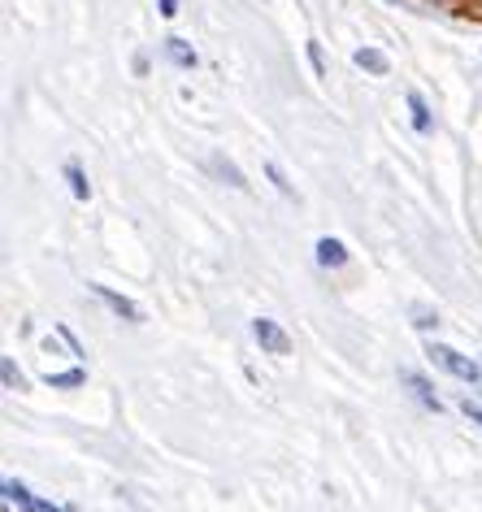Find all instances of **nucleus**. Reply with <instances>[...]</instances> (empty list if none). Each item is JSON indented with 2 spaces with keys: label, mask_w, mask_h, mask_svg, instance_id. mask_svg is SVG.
I'll return each mask as SVG.
<instances>
[{
  "label": "nucleus",
  "mask_w": 482,
  "mask_h": 512,
  "mask_svg": "<svg viewBox=\"0 0 482 512\" xmlns=\"http://www.w3.org/2000/svg\"><path fill=\"white\" fill-rule=\"evenodd\" d=\"M426 356L443 369V374L461 378V382H469V387H478V382H482V365H478V361H469V356H461L456 348H448V343H430Z\"/></svg>",
  "instance_id": "obj_1"
},
{
  "label": "nucleus",
  "mask_w": 482,
  "mask_h": 512,
  "mask_svg": "<svg viewBox=\"0 0 482 512\" xmlns=\"http://www.w3.org/2000/svg\"><path fill=\"white\" fill-rule=\"evenodd\" d=\"M252 339H257L261 352H270V356H287L291 352V335L278 322H270V317H257V322H252Z\"/></svg>",
  "instance_id": "obj_2"
},
{
  "label": "nucleus",
  "mask_w": 482,
  "mask_h": 512,
  "mask_svg": "<svg viewBox=\"0 0 482 512\" xmlns=\"http://www.w3.org/2000/svg\"><path fill=\"white\" fill-rule=\"evenodd\" d=\"M92 296L105 304L109 313H118L122 322H144V309H139L135 300H126V296H118V291H109V287H100V283H92Z\"/></svg>",
  "instance_id": "obj_3"
},
{
  "label": "nucleus",
  "mask_w": 482,
  "mask_h": 512,
  "mask_svg": "<svg viewBox=\"0 0 482 512\" xmlns=\"http://www.w3.org/2000/svg\"><path fill=\"white\" fill-rule=\"evenodd\" d=\"M400 387H409L413 400L422 404V408H430V413H443V400L435 395V387H430V382L417 374V369H404V374H400Z\"/></svg>",
  "instance_id": "obj_4"
},
{
  "label": "nucleus",
  "mask_w": 482,
  "mask_h": 512,
  "mask_svg": "<svg viewBox=\"0 0 482 512\" xmlns=\"http://www.w3.org/2000/svg\"><path fill=\"white\" fill-rule=\"evenodd\" d=\"M317 265H322V270H344L348 265V248L339 239H317Z\"/></svg>",
  "instance_id": "obj_5"
},
{
  "label": "nucleus",
  "mask_w": 482,
  "mask_h": 512,
  "mask_svg": "<svg viewBox=\"0 0 482 512\" xmlns=\"http://www.w3.org/2000/svg\"><path fill=\"white\" fill-rule=\"evenodd\" d=\"M409 113H413V131L417 135H430L435 131V118H430V105L422 92H409Z\"/></svg>",
  "instance_id": "obj_6"
},
{
  "label": "nucleus",
  "mask_w": 482,
  "mask_h": 512,
  "mask_svg": "<svg viewBox=\"0 0 482 512\" xmlns=\"http://www.w3.org/2000/svg\"><path fill=\"white\" fill-rule=\"evenodd\" d=\"M352 61H357L365 74H378V79H383V74L391 70V61H387L383 48H357V57H352Z\"/></svg>",
  "instance_id": "obj_7"
},
{
  "label": "nucleus",
  "mask_w": 482,
  "mask_h": 512,
  "mask_svg": "<svg viewBox=\"0 0 482 512\" xmlns=\"http://www.w3.org/2000/svg\"><path fill=\"white\" fill-rule=\"evenodd\" d=\"M166 57H170L179 70H192V66H196V48L187 44V40H179V35H174V40H166Z\"/></svg>",
  "instance_id": "obj_8"
},
{
  "label": "nucleus",
  "mask_w": 482,
  "mask_h": 512,
  "mask_svg": "<svg viewBox=\"0 0 482 512\" xmlns=\"http://www.w3.org/2000/svg\"><path fill=\"white\" fill-rule=\"evenodd\" d=\"M87 382V369H61V374H48V387L53 391H79Z\"/></svg>",
  "instance_id": "obj_9"
},
{
  "label": "nucleus",
  "mask_w": 482,
  "mask_h": 512,
  "mask_svg": "<svg viewBox=\"0 0 482 512\" xmlns=\"http://www.w3.org/2000/svg\"><path fill=\"white\" fill-rule=\"evenodd\" d=\"M0 491H5V504H18L22 512H31L35 495H31V491H27V486H22V482H14V478H9L5 486H0Z\"/></svg>",
  "instance_id": "obj_10"
},
{
  "label": "nucleus",
  "mask_w": 482,
  "mask_h": 512,
  "mask_svg": "<svg viewBox=\"0 0 482 512\" xmlns=\"http://www.w3.org/2000/svg\"><path fill=\"white\" fill-rule=\"evenodd\" d=\"M66 183H70V191H74V200H87V196H92V183H87V174L79 170V165H66Z\"/></svg>",
  "instance_id": "obj_11"
},
{
  "label": "nucleus",
  "mask_w": 482,
  "mask_h": 512,
  "mask_svg": "<svg viewBox=\"0 0 482 512\" xmlns=\"http://www.w3.org/2000/svg\"><path fill=\"white\" fill-rule=\"evenodd\" d=\"M0 378H5V387H9V391H27V378L18 374L14 356H5V361H0Z\"/></svg>",
  "instance_id": "obj_12"
},
{
  "label": "nucleus",
  "mask_w": 482,
  "mask_h": 512,
  "mask_svg": "<svg viewBox=\"0 0 482 512\" xmlns=\"http://www.w3.org/2000/svg\"><path fill=\"white\" fill-rule=\"evenodd\" d=\"M413 317H417V322H413L417 330H430V326H439V317H435V313H430V309H426V304H413Z\"/></svg>",
  "instance_id": "obj_13"
},
{
  "label": "nucleus",
  "mask_w": 482,
  "mask_h": 512,
  "mask_svg": "<svg viewBox=\"0 0 482 512\" xmlns=\"http://www.w3.org/2000/svg\"><path fill=\"white\" fill-rule=\"evenodd\" d=\"M265 174H270V183L278 187V191H283V196H291V183H287V174L283 170H278V165L270 161V165H265Z\"/></svg>",
  "instance_id": "obj_14"
},
{
  "label": "nucleus",
  "mask_w": 482,
  "mask_h": 512,
  "mask_svg": "<svg viewBox=\"0 0 482 512\" xmlns=\"http://www.w3.org/2000/svg\"><path fill=\"white\" fill-rule=\"evenodd\" d=\"M309 66L317 79H326V61H322V44H309Z\"/></svg>",
  "instance_id": "obj_15"
},
{
  "label": "nucleus",
  "mask_w": 482,
  "mask_h": 512,
  "mask_svg": "<svg viewBox=\"0 0 482 512\" xmlns=\"http://www.w3.org/2000/svg\"><path fill=\"white\" fill-rule=\"evenodd\" d=\"M461 413L469 417V421H474V426L482 430V404H474V400H469V395H465V400H461Z\"/></svg>",
  "instance_id": "obj_16"
},
{
  "label": "nucleus",
  "mask_w": 482,
  "mask_h": 512,
  "mask_svg": "<svg viewBox=\"0 0 482 512\" xmlns=\"http://www.w3.org/2000/svg\"><path fill=\"white\" fill-rule=\"evenodd\" d=\"M57 335H61V343H66V348H70V356H87V352L79 348V339H74V335H70V330H66V326H61V330H57Z\"/></svg>",
  "instance_id": "obj_17"
},
{
  "label": "nucleus",
  "mask_w": 482,
  "mask_h": 512,
  "mask_svg": "<svg viewBox=\"0 0 482 512\" xmlns=\"http://www.w3.org/2000/svg\"><path fill=\"white\" fill-rule=\"evenodd\" d=\"M157 5H161V9H157L161 18H174V14H179V0H157Z\"/></svg>",
  "instance_id": "obj_18"
},
{
  "label": "nucleus",
  "mask_w": 482,
  "mask_h": 512,
  "mask_svg": "<svg viewBox=\"0 0 482 512\" xmlns=\"http://www.w3.org/2000/svg\"><path fill=\"white\" fill-rule=\"evenodd\" d=\"M31 512H66V508H57V504H48V499H35Z\"/></svg>",
  "instance_id": "obj_19"
},
{
  "label": "nucleus",
  "mask_w": 482,
  "mask_h": 512,
  "mask_svg": "<svg viewBox=\"0 0 482 512\" xmlns=\"http://www.w3.org/2000/svg\"><path fill=\"white\" fill-rule=\"evenodd\" d=\"M66 512H79V508H74V504H70V508H66Z\"/></svg>",
  "instance_id": "obj_20"
},
{
  "label": "nucleus",
  "mask_w": 482,
  "mask_h": 512,
  "mask_svg": "<svg viewBox=\"0 0 482 512\" xmlns=\"http://www.w3.org/2000/svg\"><path fill=\"white\" fill-rule=\"evenodd\" d=\"M478 391H482V382H478Z\"/></svg>",
  "instance_id": "obj_21"
}]
</instances>
